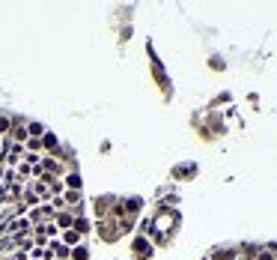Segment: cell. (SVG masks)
Instances as JSON below:
<instances>
[{
  "label": "cell",
  "instance_id": "6da1fadb",
  "mask_svg": "<svg viewBox=\"0 0 277 260\" xmlns=\"http://www.w3.org/2000/svg\"><path fill=\"white\" fill-rule=\"evenodd\" d=\"M54 225L63 230H72L75 228V215L72 212H54Z\"/></svg>",
  "mask_w": 277,
  "mask_h": 260
},
{
  "label": "cell",
  "instance_id": "7a4b0ae2",
  "mask_svg": "<svg viewBox=\"0 0 277 260\" xmlns=\"http://www.w3.org/2000/svg\"><path fill=\"white\" fill-rule=\"evenodd\" d=\"M78 242H81V233L72 228V230H63V245L66 248H78Z\"/></svg>",
  "mask_w": 277,
  "mask_h": 260
},
{
  "label": "cell",
  "instance_id": "3957f363",
  "mask_svg": "<svg viewBox=\"0 0 277 260\" xmlns=\"http://www.w3.org/2000/svg\"><path fill=\"white\" fill-rule=\"evenodd\" d=\"M42 170H51V174H63V164L54 156H42Z\"/></svg>",
  "mask_w": 277,
  "mask_h": 260
},
{
  "label": "cell",
  "instance_id": "277c9868",
  "mask_svg": "<svg viewBox=\"0 0 277 260\" xmlns=\"http://www.w3.org/2000/svg\"><path fill=\"white\" fill-rule=\"evenodd\" d=\"M27 135L42 141V135H45V126H42V123H27Z\"/></svg>",
  "mask_w": 277,
  "mask_h": 260
},
{
  "label": "cell",
  "instance_id": "5b68a950",
  "mask_svg": "<svg viewBox=\"0 0 277 260\" xmlns=\"http://www.w3.org/2000/svg\"><path fill=\"white\" fill-rule=\"evenodd\" d=\"M42 147L45 150H57V138L54 135H42Z\"/></svg>",
  "mask_w": 277,
  "mask_h": 260
},
{
  "label": "cell",
  "instance_id": "8992f818",
  "mask_svg": "<svg viewBox=\"0 0 277 260\" xmlns=\"http://www.w3.org/2000/svg\"><path fill=\"white\" fill-rule=\"evenodd\" d=\"M256 260H277V254L268 251V248H259V251H256Z\"/></svg>",
  "mask_w": 277,
  "mask_h": 260
},
{
  "label": "cell",
  "instance_id": "52a82bcc",
  "mask_svg": "<svg viewBox=\"0 0 277 260\" xmlns=\"http://www.w3.org/2000/svg\"><path fill=\"white\" fill-rule=\"evenodd\" d=\"M9 129H12V120L0 114V135H6V132H9Z\"/></svg>",
  "mask_w": 277,
  "mask_h": 260
},
{
  "label": "cell",
  "instance_id": "ba28073f",
  "mask_svg": "<svg viewBox=\"0 0 277 260\" xmlns=\"http://www.w3.org/2000/svg\"><path fill=\"white\" fill-rule=\"evenodd\" d=\"M24 147H27L30 153H36V150H42V141H39V138H30V141H27Z\"/></svg>",
  "mask_w": 277,
  "mask_h": 260
},
{
  "label": "cell",
  "instance_id": "9c48e42d",
  "mask_svg": "<svg viewBox=\"0 0 277 260\" xmlns=\"http://www.w3.org/2000/svg\"><path fill=\"white\" fill-rule=\"evenodd\" d=\"M75 260H87V248H75Z\"/></svg>",
  "mask_w": 277,
  "mask_h": 260
},
{
  "label": "cell",
  "instance_id": "30bf717a",
  "mask_svg": "<svg viewBox=\"0 0 277 260\" xmlns=\"http://www.w3.org/2000/svg\"><path fill=\"white\" fill-rule=\"evenodd\" d=\"M242 260H256V257H253V254H247V257H242Z\"/></svg>",
  "mask_w": 277,
  "mask_h": 260
},
{
  "label": "cell",
  "instance_id": "8fae6325",
  "mask_svg": "<svg viewBox=\"0 0 277 260\" xmlns=\"http://www.w3.org/2000/svg\"><path fill=\"white\" fill-rule=\"evenodd\" d=\"M3 170H6V167H0V180H3V177H6V174H3Z\"/></svg>",
  "mask_w": 277,
  "mask_h": 260
},
{
  "label": "cell",
  "instance_id": "7c38bea8",
  "mask_svg": "<svg viewBox=\"0 0 277 260\" xmlns=\"http://www.w3.org/2000/svg\"><path fill=\"white\" fill-rule=\"evenodd\" d=\"M203 260H209V257H203Z\"/></svg>",
  "mask_w": 277,
  "mask_h": 260
}]
</instances>
